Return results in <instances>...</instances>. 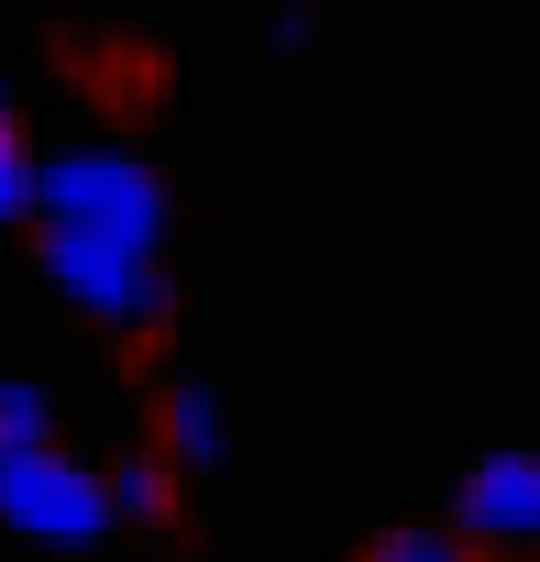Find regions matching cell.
I'll use <instances>...</instances> for the list:
<instances>
[{"mask_svg":"<svg viewBox=\"0 0 540 562\" xmlns=\"http://www.w3.org/2000/svg\"><path fill=\"white\" fill-rule=\"evenodd\" d=\"M34 210L67 221V232H111V243H144V254H155V232H166V177H155L144 155H122V144H67V155L34 166Z\"/></svg>","mask_w":540,"mask_h":562,"instance_id":"1","label":"cell"},{"mask_svg":"<svg viewBox=\"0 0 540 562\" xmlns=\"http://www.w3.org/2000/svg\"><path fill=\"white\" fill-rule=\"evenodd\" d=\"M45 276H56L67 310H89V321H111V331H155V321H166V265H155L144 243L45 221Z\"/></svg>","mask_w":540,"mask_h":562,"instance_id":"2","label":"cell"},{"mask_svg":"<svg viewBox=\"0 0 540 562\" xmlns=\"http://www.w3.org/2000/svg\"><path fill=\"white\" fill-rule=\"evenodd\" d=\"M0 529H12V540H45V551H89V540H111L100 463H78V452H56V441L12 452V463H0Z\"/></svg>","mask_w":540,"mask_h":562,"instance_id":"3","label":"cell"},{"mask_svg":"<svg viewBox=\"0 0 540 562\" xmlns=\"http://www.w3.org/2000/svg\"><path fill=\"white\" fill-rule=\"evenodd\" d=\"M463 551H540V452H485V463H463V485H452V518H441Z\"/></svg>","mask_w":540,"mask_h":562,"instance_id":"4","label":"cell"},{"mask_svg":"<svg viewBox=\"0 0 540 562\" xmlns=\"http://www.w3.org/2000/svg\"><path fill=\"white\" fill-rule=\"evenodd\" d=\"M221 452H232L221 397H210L199 375H177V386H166V408H155V463H166V474H210Z\"/></svg>","mask_w":540,"mask_h":562,"instance_id":"5","label":"cell"},{"mask_svg":"<svg viewBox=\"0 0 540 562\" xmlns=\"http://www.w3.org/2000/svg\"><path fill=\"white\" fill-rule=\"evenodd\" d=\"M100 496H111V518H166V507H177V474H166L155 452H133V463L100 474Z\"/></svg>","mask_w":540,"mask_h":562,"instance_id":"6","label":"cell"},{"mask_svg":"<svg viewBox=\"0 0 540 562\" xmlns=\"http://www.w3.org/2000/svg\"><path fill=\"white\" fill-rule=\"evenodd\" d=\"M34 441H56V397H45L34 375H0V463L34 452Z\"/></svg>","mask_w":540,"mask_h":562,"instance_id":"7","label":"cell"},{"mask_svg":"<svg viewBox=\"0 0 540 562\" xmlns=\"http://www.w3.org/2000/svg\"><path fill=\"white\" fill-rule=\"evenodd\" d=\"M364 562H474V551H463L452 529H386V540H375Z\"/></svg>","mask_w":540,"mask_h":562,"instance_id":"8","label":"cell"},{"mask_svg":"<svg viewBox=\"0 0 540 562\" xmlns=\"http://www.w3.org/2000/svg\"><path fill=\"white\" fill-rule=\"evenodd\" d=\"M23 210H34V155H23L12 111H0V221H23Z\"/></svg>","mask_w":540,"mask_h":562,"instance_id":"9","label":"cell"}]
</instances>
